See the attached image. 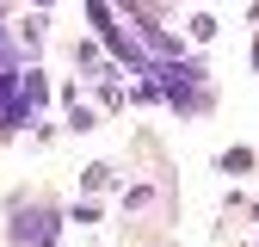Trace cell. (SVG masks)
I'll list each match as a JSON object with an SVG mask.
<instances>
[{
    "label": "cell",
    "instance_id": "1",
    "mask_svg": "<svg viewBox=\"0 0 259 247\" xmlns=\"http://www.w3.org/2000/svg\"><path fill=\"white\" fill-rule=\"evenodd\" d=\"M7 235H13V247H56V235H62V216L50 210V204H13V223H7Z\"/></svg>",
    "mask_w": 259,
    "mask_h": 247
},
{
    "label": "cell",
    "instance_id": "2",
    "mask_svg": "<svg viewBox=\"0 0 259 247\" xmlns=\"http://www.w3.org/2000/svg\"><path fill=\"white\" fill-rule=\"evenodd\" d=\"M19 99H25L31 111H37V117H44V105H50V74L37 68V62H31V68L19 74Z\"/></svg>",
    "mask_w": 259,
    "mask_h": 247
},
{
    "label": "cell",
    "instance_id": "3",
    "mask_svg": "<svg viewBox=\"0 0 259 247\" xmlns=\"http://www.w3.org/2000/svg\"><path fill=\"white\" fill-rule=\"evenodd\" d=\"M44 25H50V19H44V7L31 13V19H19V31H13V37H19V56H37V44H44Z\"/></svg>",
    "mask_w": 259,
    "mask_h": 247
},
{
    "label": "cell",
    "instance_id": "4",
    "mask_svg": "<svg viewBox=\"0 0 259 247\" xmlns=\"http://www.w3.org/2000/svg\"><path fill=\"white\" fill-rule=\"evenodd\" d=\"M68 130H74V136L99 130V111H93V105H80V99H74V87H68Z\"/></svg>",
    "mask_w": 259,
    "mask_h": 247
},
{
    "label": "cell",
    "instance_id": "5",
    "mask_svg": "<svg viewBox=\"0 0 259 247\" xmlns=\"http://www.w3.org/2000/svg\"><path fill=\"white\" fill-rule=\"evenodd\" d=\"M111 179H117V167H105V161H93V167H87V192H105Z\"/></svg>",
    "mask_w": 259,
    "mask_h": 247
},
{
    "label": "cell",
    "instance_id": "6",
    "mask_svg": "<svg viewBox=\"0 0 259 247\" xmlns=\"http://www.w3.org/2000/svg\"><path fill=\"white\" fill-rule=\"evenodd\" d=\"M253 167V148H229V154H222V173H247Z\"/></svg>",
    "mask_w": 259,
    "mask_h": 247
},
{
    "label": "cell",
    "instance_id": "7",
    "mask_svg": "<svg viewBox=\"0 0 259 247\" xmlns=\"http://www.w3.org/2000/svg\"><path fill=\"white\" fill-rule=\"evenodd\" d=\"M191 37L210 44V37H216V19H210V13H198V19H191Z\"/></svg>",
    "mask_w": 259,
    "mask_h": 247
},
{
    "label": "cell",
    "instance_id": "8",
    "mask_svg": "<svg viewBox=\"0 0 259 247\" xmlns=\"http://www.w3.org/2000/svg\"><path fill=\"white\" fill-rule=\"evenodd\" d=\"M37 7H50V0H37Z\"/></svg>",
    "mask_w": 259,
    "mask_h": 247
}]
</instances>
